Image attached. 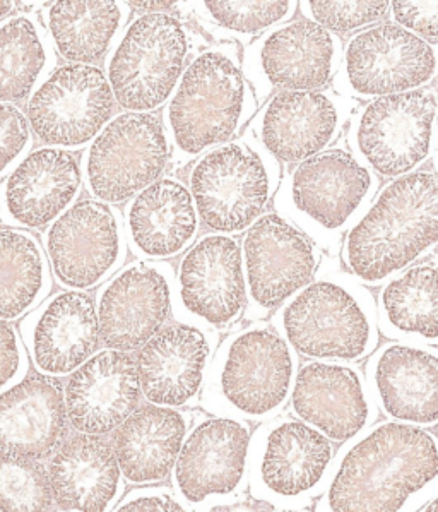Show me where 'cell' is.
<instances>
[{
  "label": "cell",
  "instance_id": "1",
  "mask_svg": "<svg viewBox=\"0 0 438 512\" xmlns=\"http://www.w3.org/2000/svg\"><path fill=\"white\" fill-rule=\"evenodd\" d=\"M438 492V437L408 423H372L336 454L320 511H415Z\"/></svg>",
  "mask_w": 438,
  "mask_h": 512
},
{
  "label": "cell",
  "instance_id": "2",
  "mask_svg": "<svg viewBox=\"0 0 438 512\" xmlns=\"http://www.w3.org/2000/svg\"><path fill=\"white\" fill-rule=\"evenodd\" d=\"M438 245V173L392 179L346 233L343 261L355 280L379 286Z\"/></svg>",
  "mask_w": 438,
  "mask_h": 512
},
{
  "label": "cell",
  "instance_id": "3",
  "mask_svg": "<svg viewBox=\"0 0 438 512\" xmlns=\"http://www.w3.org/2000/svg\"><path fill=\"white\" fill-rule=\"evenodd\" d=\"M259 107L243 74L237 43L196 55L166 102L163 126L185 161L228 143L254 119Z\"/></svg>",
  "mask_w": 438,
  "mask_h": 512
},
{
  "label": "cell",
  "instance_id": "4",
  "mask_svg": "<svg viewBox=\"0 0 438 512\" xmlns=\"http://www.w3.org/2000/svg\"><path fill=\"white\" fill-rule=\"evenodd\" d=\"M278 333L303 357L358 362L379 346L377 302L344 273L314 276L274 317Z\"/></svg>",
  "mask_w": 438,
  "mask_h": 512
},
{
  "label": "cell",
  "instance_id": "5",
  "mask_svg": "<svg viewBox=\"0 0 438 512\" xmlns=\"http://www.w3.org/2000/svg\"><path fill=\"white\" fill-rule=\"evenodd\" d=\"M296 355L276 329L254 324L231 333L211 362L204 405L245 422L271 420L291 399Z\"/></svg>",
  "mask_w": 438,
  "mask_h": 512
},
{
  "label": "cell",
  "instance_id": "6",
  "mask_svg": "<svg viewBox=\"0 0 438 512\" xmlns=\"http://www.w3.org/2000/svg\"><path fill=\"white\" fill-rule=\"evenodd\" d=\"M281 184V165L257 137H240L202 153L189 175L197 215L213 232H247Z\"/></svg>",
  "mask_w": 438,
  "mask_h": 512
},
{
  "label": "cell",
  "instance_id": "7",
  "mask_svg": "<svg viewBox=\"0 0 438 512\" xmlns=\"http://www.w3.org/2000/svg\"><path fill=\"white\" fill-rule=\"evenodd\" d=\"M379 179L350 149L331 148L296 163L278 189L281 215L324 244L348 233L377 196Z\"/></svg>",
  "mask_w": 438,
  "mask_h": 512
},
{
  "label": "cell",
  "instance_id": "8",
  "mask_svg": "<svg viewBox=\"0 0 438 512\" xmlns=\"http://www.w3.org/2000/svg\"><path fill=\"white\" fill-rule=\"evenodd\" d=\"M190 36L168 12H144L125 24L105 55L115 103L129 112H153L170 100L187 67Z\"/></svg>",
  "mask_w": 438,
  "mask_h": 512
},
{
  "label": "cell",
  "instance_id": "9",
  "mask_svg": "<svg viewBox=\"0 0 438 512\" xmlns=\"http://www.w3.org/2000/svg\"><path fill=\"white\" fill-rule=\"evenodd\" d=\"M334 461L331 439L312 425L300 418L267 420L250 442V490L274 509H302L324 494Z\"/></svg>",
  "mask_w": 438,
  "mask_h": 512
},
{
  "label": "cell",
  "instance_id": "10",
  "mask_svg": "<svg viewBox=\"0 0 438 512\" xmlns=\"http://www.w3.org/2000/svg\"><path fill=\"white\" fill-rule=\"evenodd\" d=\"M438 91L432 86L373 98L351 119L348 144L375 175L415 172L435 146Z\"/></svg>",
  "mask_w": 438,
  "mask_h": 512
},
{
  "label": "cell",
  "instance_id": "11",
  "mask_svg": "<svg viewBox=\"0 0 438 512\" xmlns=\"http://www.w3.org/2000/svg\"><path fill=\"white\" fill-rule=\"evenodd\" d=\"M438 76V43L394 21L358 31L344 47L334 90L346 98L373 100L428 86Z\"/></svg>",
  "mask_w": 438,
  "mask_h": 512
},
{
  "label": "cell",
  "instance_id": "12",
  "mask_svg": "<svg viewBox=\"0 0 438 512\" xmlns=\"http://www.w3.org/2000/svg\"><path fill=\"white\" fill-rule=\"evenodd\" d=\"M170 156L163 120L127 110L108 120L84 151V179L103 203H124L160 179Z\"/></svg>",
  "mask_w": 438,
  "mask_h": 512
},
{
  "label": "cell",
  "instance_id": "13",
  "mask_svg": "<svg viewBox=\"0 0 438 512\" xmlns=\"http://www.w3.org/2000/svg\"><path fill=\"white\" fill-rule=\"evenodd\" d=\"M344 42L308 19H290L254 38L242 59L257 100L274 90H322L338 74Z\"/></svg>",
  "mask_w": 438,
  "mask_h": 512
},
{
  "label": "cell",
  "instance_id": "14",
  "mask_svg": "<svg viewBox=\"0 0 438 512\" xmlns=\"http://www.w3.org/2000/svg\"><path fill=\"white\" fill-rule=\"evenodd\" d=\"M252 430L240 418L216 415L197 423L175 463L178 494L190 506L226 511L249 485Z\"/></svg>",
  "mask_w": 438,
  "mask_h": 512
},
{
  "label": "cell",
  "instance_id": "15",
  "mask_svg": "<svg viewBox=\"0 0 438 512\" xmlns=\"http://www.w3.org/2000/svg\"><path fill=\"white\" fill-rule=\"evenodd\" d=\"M115 105L103 69L66 62L31 93L26 117L42 143L69 151L91 143L112 119Z\"/></svg>",
  "mask_w": 438,
  "mask_h": 512
},
{
  "label": "cell",
  "instance_id": "16",
  "mask_svg": "<svg viewBox=\"0 0 438 512\" xmlns=\"http://www.w3.org/2000/svg\"><path fill=\"white\" fill-rule=\"evenodd\" d=\"M243 271L250 314L262 317L302 290L319 269L314 239L281 213H267L245 233Z\"/></svg>",
  "mask_w": 438,
  "mask_h": 512
},
{
  "label": "cell",
  "instance_id": "17",
  "mask_svg": "<svg viewBox=\"0 0 438 512\" xmlns=\"http://www.w3.org/2000/svg\"><path fill=\"white\" fill-rule=\"evenodd\" d=\"M350 110L336 90H281L255 114L252 134L279 163L296 165L338 139Z\"/></svg>",
  "mask_w": 438,
  "mask_h": 512
},
{
  "label": "cell",
  "instance_id": "18",
  "mask_svg": "<svg viewBox=\"0 0 438 512\" xmlns=\"http://www.w3.org/2000/svg\"><path fill=\"white\" fill-rule=\"evenodd\" d=\"M178 297L201 328H228L242 317L249 295L233 235L209 233L190 247L178 269Z\"/></svg>",
  "mask_w": 438,
  "mask_h": 512
},
{
  "label": "cell",
  "instance_id": "19",
  "mask_svg": "<svg viewBox=\"0 0 438 512\" xmlns=\"http://www.w3.org/2000/svg\"><path fill=\"white\" fill-rule=\"evenodd\" d=\"M291 406L296 418L332 442L350 441L379 413L362 370L351 362L332 360H312L298 369Z\"/></svg>",
  "mask_w": 438,
  "mask_h": 512
},
{
  "label": "cell",
  "instance_id": "20",
  "mask_svg": "<svg viewBox=\"0 0 438 512\" xmlns=\"http://www.w3.org/2000/svg\"><path fill=\"white\" fill-rule=\"evenodd\" d=\"M55 278L69 288L105 280L122 257V225L107 204L81 201L57 218L47 237Z\"/></svg>",
  "mask_w": 438,
  "mask_h": 512
},
{
  "label": "cell",
  "instance_id": "21",
  "mask_svg": "<svg viewBox=\"0 0 438 512\" xmlns=\"http://www.w3.org/2000/svg\"><path fill=\"white\" fill-rule=\"evenodd\" d=\"M379 410L421 429L438 425V350L392 341L373 350L365 369Z\"/></svg>",
  "mask_w": 438,
  "mask_h": 512
},
{
  "label": "cell",
  "instance_id": "22",
  "mask_svg": "<svg viewBox=\"0 0 438 512\" xmlns=\"http://www.w3.org/2000/svg\"><path fill=\"white\" fill-rule=\"evenodd\" d=\"M172 309V269L139 262L117 274L101 292L100 340L120 352H134L165 326Z\"/></svg>",
  "mask_w": 438,
  "mask_h": 512
},
{
  "label": "cell",
  "instance_id": "23",
  "mask_svg": "<svg viewBox=\"0 0 438 512\" xmlns=\"http://www.w3.org/2000/svg\"><path fill=\"white\" fill-rule=\"evenodd\" d=\"M214 338L208 329L170 324L149 338L137 357L141 391L149 403L190 405L201 394L213 362Z\"/></svg>",
  "mask_w": 438,
  "mask_h": 512
},
{
  "label": "cell",
  "instance_id": "24",
  "mask_svg": "<svg viewBox=\"0 0 438 512\" xmlns=\"http://www.w3.org/2000/svg\"><path fill=\"white\" fill-rule=\"evenodd\" d=\"M141 394L134 358L110 348L72 374L64 396L67 418L81 434H108L136 410Z\"/></svg>",
  "mask_w": 438,
  "mask_h": 512
},
{
  "label": "cell",
  "instance_id": "25",
  "mask_svg": "<svg viewBox=\"0 0 438 512\" xmlns=\"http://www.w3.org/2000/svg\"><path fill=\"white\" fill-rule=\"evenodd\" d=\"M81 165L67 149L45 146L24 156L2 185V206L21 227L57 220L81 189Z\"/></svg>",
  "mask_w": 438,
  "mask_h": 512
},
{
  "label": "cell",
  "instance_id": "26",
  "mask_svg": "<svg viewBox=\"0 0 438 512\" xmlns=\"http://www.w3.org/2000/svg\"><path fill=\"white\" fill-rule=\"evenodd\" d=\"M66 432V398L55 379L30 377L0 394V453L48 458Z\"/></svg>",
  "mask_w": 438,
  "mask_h": 512
},
{
  "label": "cell",
  "instance_id": "27",
  "mask_svg": "<svg viewBox=\"0 0 438 512\" xmlns=\"http://www.w3.org/2000/svg\"><path fill=\"white\" fill-rule=\"evenodd\" d=\"M100 343L93 298L62 292L50 298L30 326L31 355L47 376H66L86 362Z\"/></svg>",
  "mask_w": 438,
  "mask_h": 512
},
{
  "label": "cell",
  "instance_id": "28",
  "mask_svg": "<svg viewBox=\"0 0 438 512\" xmlns=\"http://www.w3.org/2000/svg\"><path fill=\"white\" fill-rule=\"evenodd\" d=\"M48 482L60 509L105 511L119 494V461L113 447L98 435H76L57 447Z\"/></svg>",
  "mask_w": 438,
  "mask_h": 512
},
{
  "label": "cell",
  "instance_id": "29",
  "mask_svg": "<svg viewBox=\"0 0 438 512\" xmlns=\"http://www.w3.org/2000/svg\"><path fill=\"white\" fill-rule=\"evenodd\" d=\"M127 223L139 254L168 259L194 244L199 215L185 184L177 179H158L134 196Z\"/></svg>",
  "mask_w": 438,
  "mask_h": 512
},
{
  "label": "cell",
  "instance_id": "30",
  "mask_svg": "<svg viewBox=\"0 0 438 512\" xmlns=\"http://www.w3.org/2000/svg\"><path fill=\"white\" fill-rule=\"evenodd\" d=\"M189 417L170 406L136 408L115 434L120 471L132 483L163 482L172 473L189 432Z\"/></svg>",
  "mask_w": 438,
  "mask_h": 512
},
{
  "label": "cell",
  "instance_id": "31",
  "mask_svg": "<svg viewBox=\"0 0 438 512\" xmlns=\"http://www.w3.org/2000/svg\"><path fill=\"white\" fill-rule=\"evenodd\" d=\"M122 0H54L43 11V26L55 52L72 64H96L129 21Z\"/></svg>",
  "mask_w": 438,
  "mask_h": 512
},
{
  "label": "cell",
  "instance_id": "32",
  "mask_svg": "<svg viewBox=\"0 0 438 512\" xmlns=\"http://www.w3.org/2000/svg\"><path fill=\"white\" fill-rule=\"evenodd\" d=\"M379 331L392 341L438 345V266H409L377 298Z\"/></svg>",
  "mask_w": 438,
  "mask_h": 512
},
{
  "label": "cell",
  "instance_id": "33",
  "mask_svg": "<svg viewBox=\"0 0 438 512\" xmlns=\"http://www.w3.org/2000/svg\"><path fill=\"white\" fill-rule=\"evenodd\" d=\"M57 67L52 40L35 16L0 19V102L21 103Z\"/></svg>",
  "mask_w": 438,
  "mask_h": 512
},
{
  "label": "cell",
  "instance_id": "34",
  "mask_svg": "<svg viewBox=\"0 0 438 512\" xmlns=\"http://www.w3.org/2000/svg\"><path fill=\"white\" fill-rule=\"evenodd\" d=\"M48 285L47 261L30 233L0 230V319H16L43 297Z\"/></svg>",
  "mask_w": 438,
  "mask_h": 512
},
{
  "label": "cell",
  "instance_id": "35",
  "mask_svg": "<svg viewBox=\"0 0 438 512\" xmlns=\"http://www.w3.org/2000/svg\"><path fill=\"white\" fill-rule=\"evenodd\" d=\"M201 18L226 38L250 42L295 16L298 0H194Z\"/></svg>",
  "mask_w": 438,
  "mask_h": 512
},
{
  "label": "cell",
  "instance_id": "36",
  "mask_svg": "<svg viewBox=\"0 0 438 512\" xmlns=\"http://www.w3.org/2000/svg\"><path fill=\"white\" fill-rule=\"evenodd\" d=\"M54 495L36 459L0 453V511H48Z\"/></svg>",
  "mask_w": 438,
  "mask_h": 512
},
{
  "label": "cell",
  "instance_id": "37",
  "mask_svg": "<svg viewBox=\"0 0 438 512\" xmlns=\"http://www.w3.org/2000/svg\"><path fill=\"white\" fill-rule=\"evenodd\" d=\"M391 0H298V9L308 21L338 35L360 31L379 23L389 12Z\"/></svg>",
  "mask_w": 438,
  "mask_h": 512
},
{
  "label": "cell",
  "instance_id": "38",
  "mask_svg": "<svg viewBox=\"0 0 438 512\" xmlns=\"http://www.w3.org/2000/svg\"><path fill=\"white\" fill-rule=\"evenodd\" d=\"M31 127L28 117L16 103L0 102V177L30 148Z\"/></svg>",
  "mask_w": 438,
  "mask_h": 512
},
{
  "label": "cell",
  "instance_id": "39",
  "mask_svg": "<svg viewBox=\"0 0 438 512\" xmlns=\"http://www.w3.org/2000/svg\"><path fill=\"white\" fill-rule=\"evenodd\" d=\"M391 19L428 42H438V0H391Z\"/></svg>",
  "mask_w": 438,
  "mask_h": 512
},
{
  "label": "cell",
  "instance_id": "40",
  "mask_svg": "<svg viewBox=\"0 0 438 512\" xmlns=\"http://www.w3.org/2000/svg\"><path fill=\"white\" fill-rule=\"evenodd\" d=\"M23 364V348L19 345L18 334L0 319V391L16 379Z\"/></svg>",
  "mask_w": 438,
  "mask_h": 512
},
{
  "label": "cell",
  "instance_id": "41",
  "mask_svg": "<svg viewBox=\"0 0 438 512\" xmlns=\"http://www.w3.org/2000/svg\"><path fill=\"white\" fill-rule=\"evenodd\" d=\"M182 502L166 489L141 490L119 507V511H184Z\"/></svg>",
  "mask_w": 438,
  "mask_h": 512
},
{
  "label": "cell",
  "instance_id": "42",
  "mask_svg": "<svg viewBox=\"0 0 438 512\" xmlns=\"http://www.w3.org/2000/svg\"><path fill=\"white\" fill-rule=\"evenodd\" d=\"M125 6L141 12H168L184 0H122Z\"/></svg>",
  "mask_w": 438,
  "mask_h": 512
},
{
  "label": "cell",
  "instance_id": "43",
  "mask_svg": "<svg viewBox=\"0 0 438 512\" xmlns=\"http://www.w3.org/2000/svg\"><path fill=\"white\" fill-rule=\"evenodd\" d=\"M14 9H16V0H0V19L11 16Z\"/></svg>",
  "mask_w": 438,
  "mask_h": 512
},
{
  "label": "cell",
  "instance_id": "44",
  "mask_svg": "<svg viewBox=\"0 0 438 512\" xmlns=\"http://www.w3.org/2000/svg\"><path fill=\"white\" fill-rule=\"evenodd\" d=\"M420 511H438V492L437 494L433 495L432 499H430V501H428L427 504H425V506L421 507Z\"/></svg>",
  "mask_w": 438,
  "mask_h": 512
},
{
  "label": "cell",
  "instance_id": "45",
  "mask_svg": "<svg viewBox=\"0 0 438 512\" xmlns=\"http://www.w3.org/2000/svg\"><path fill=\"white\" fill-rule=\"evenodd\" d=\"M24 2H31V4H52L54 0H24Z\"/></svg>",
  "mask_w": 438,
  "mask_h": 512
}]
</instances>
